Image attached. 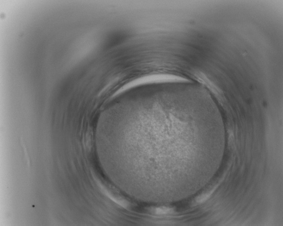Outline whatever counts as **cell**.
<instances>
[{
	"label": "cell",
	"instance_id": "obj_1",
	"mask_svg": "<svg viewBox=\"0 0 283 226\" xmlns=\"http://www.w3.org/2000/svg\"><path fill=\"white\" fill-rule=\"evenodd\" d=\"M103 190H104V192L105 193V194L115 203L118 204L119 205H121V206L124 207V208H127V207H128V202H127L125 200L123 199L122 198L115 196L112 193L109 192L107 190H105L104 189H103Z\"/></svg>",
	"mask_w": 283,
	"mask_h": 226
},
{
	"label": "cell",
	"instance_id": "obj_2",
	"mask_svg": "<svg viewBox=\"0 0 283 226\" xmlns=\"http://www.w3.org/2000/svg\"><path fill=\"white\" fill-rule=\"evenodd\" d=\"M214 191V189L211 190L201 195L198 197V198L196 199V201L199 203H202L205 202V201H206L212 195Z\"/></svg>",
	"mask_w": 283,
	"mask_h": 226
},
{
	"label": "cell",
	"instance_id": "obj_3",
	"mask_svg": "<svg viewBox=\"0 0 283 226\" xmlns=\"http://www.w3.org/2000/svg\"><path fill=\"white\" fill-rule=\"evenodd\" d=\"M173 209L169 207H162L156 208L155 209V213L158 215H164L172 213Z\"/></svg>",
	"mask_w": 283,
	"mask_h": 226
}]
</instances>
